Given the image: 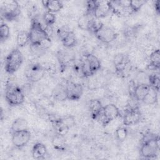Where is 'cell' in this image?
I'll return each instance as SVG.
<instances>
[{
    "label": "cell",
    "instance_id": "cell-29",
    "mask_svg": "<svg viewBox=\"0 0 160 160\" xmlns=\"http://www.w3.org/2000/svg\"><path fill=\"white\" fill-rule=\"evenodd\" d=\"M149 81L150 86L158 92L160 86V79L159 76L156 74L150 75L149 77Z\"/></svg>",
    "mask_w": 160,
    "mask_h": 160
},
{
    "label": "cell",
    "instance_id": "cell-34",
    "mask_svg": "<svg viewBox=\"0 0 160 160\" xmlns=\"http://www.w3.org/2000/svg\"><path fill=\"white\" fill-rule=\"evenodd\" d=\"M154 8H155V11L157 12L158 14H159V1H156L154 2Z\"/></svg>",
    "mask_w": 160,
    "mask_h": 160
},
{
    "label": "cell",
    "instance_id": "cell-21",
    "mask_svg": "<svg viewBox=\"0 0 160 160\" xmlns=\"http://www.w3.org/2000/svg\"><path fill=\"white\" fill-rule=\"evenodd\" d=\"M30 42L29 32L19 31L16 36V42L19 47H24Z\"/></svg>",
    "mask_w": 160,
    "mask_h": 160
},
{
    "label": "cell",
    "instance_id": "cell-2",
    "mask_svg": "<svg viewBox=\"0 0 160 160\" xmlns=\"http://www.w3.org/2000/svg\"><path fill=\"white\" fill-rule=\"evenodd\" d=\"M159 138L145 135L140 148L141 155L146 159L155 158L159 152Z\"/></svg>",
    "mask_w": 160,
    "mask_h": 160
},
{
    "label": "cell",
    "instance_id": "cell-16",
    "mask_svg": "<svg viewBox=\"0 0 160 160\" xmlns=\"http://www.w3.org/2000/svg\"><path fill=\"white\" fill-rule=\"evenodd\" d=\"M102 105L100 100L98 99H91L89 104V108L92 118L96 120L98 116L102 111Z\"/></svg>",
    "mask_w": 160,
    "mask_h": 160
},
{
    "label": "cell",
    "instance_id": "cell-7",
    "mask_svg": "<svg viewBox=\"0 0 160 160\" xmlns=\"http://www.w3.org/2000/svg\"><path fill=\"white\" fill-rule=\"evenodd\" d=\"M7 102L12 106L22 104L24 101V94L22 90L18 86H11L7 88L5 92Z\"/></svg>",
    "mask_w": 160,
    "mask_h": 160
},
{
    "label": "cell",
    "instance_id": "cell-3",
    "mask_svg": "<svg viewBox=\"0 0 160 160\" xmlns=\"http://www.w3.org/2000/svg\"><path fill=\"white\" fill-rule=\"evenodd\" d=\"M23 62V56L18 48L12 50L6 56L4 69L8 74H13L17 71Z\"/></svg>",
    "mask_w": 160,
    "mask_h": 160
},
{
    "label": "cell",
    "instance_id": "cell-24",
    "mask_svg": "<svg viewBox=\"0 0 160 160\" xmlns=\"http://www.w3.org/2000/svg\"><path fill=\"white\" fill-rule=\"evenodd\" d=\"M158 101V91L154 88H150V90L145 98L143 99L142 102L147 104H154Z\"/></svg>",
    "mask_w": 160,
    "mask_h": 160
},
{
    "label": "cell",
    "instance_id": "cell-31",
    "mask_svg": "<svg viewBox=\"0 0 160 160\" xmlns=\"http://www.w3.org/2000/svg\"><path fill=\"white\" fill-rule=\"evenodd\" d=\"M146 3V1L143 0H134V1H130V5L129 7L132 12H137L139 11L142 6Z\"/></svg>",
    "mask_w": 160,
    "mask_h": 160
},
{
    "label": "cell",
    "instance_id": "cell-32",
    "mask_svg": "<svg viewBox=\"0 0 160 160\" xmlns=\"http://www.w3.org/2000/svg\"><path fill=\"white\" fill-rule=\"evenodd\" d=\"M59 121L63 124L71 128L74 124V119L72 116H66L62 118H59Z\"/></svg>",
    "mask_w": 160,
    "mask_h": 160
},
{
    "label": "cell",
    "instance_id": "cell-25",
    "mask_svg": "<svg viewBox=\"0 0 160 160\" xmlns=\"http://www.w3.org/2000/svg\"><path fill=\"white\" fill-rule=\"evenodd\" d=\"M103 26H104V24L101 21L99 20V19H97L94 17L89 22L88 31H89L93 32L94 34H95Z\"/></svg>",
    "mask_w": 160,
    "mask_h": 160
},
{
    "label": "cell",
    "instance_id": "cell-4",
    "mask_svg": "<svg viewBox=\"0 0 160 160\" xmlns=\"http://www.w3.org/2000/svg\"><path fill=\"white\" fill-rule=\"evenodd\" d=\"M101 66L100 60L95 55L88 54L85 56V59L81 66V70L85 77H88L99 70Z\"/></svg>",
    "mask_w": 160,
    "mask_h": 160
},
{
    "label": "cell",
    "instance_id": "cell-22",
    "mask_svg": "<svg viewBox=\"0 0 160 160\" xmlns=\"http://www.w3.org/2000/svg\"><path fill=\"white\" fill-rule=\"evenodd\" d=\"M150 66L155 69H159L160 66V54L159 50L156 49L153 51L149 56Z\"/></svg>",
    "mask_w": 160,
    "mask_h": 160
},
{
    "label": "cell",
    "instance_id": "cell-26",
    "mask_svg": "<svg viewBox=\"0 0 160 160\" xmlns=\"http://www.w3.org/2000/svg\"><path fill=\"white\" fill-rule=\"evenodd\" d=\"M10 35V29L8 24L1 22L0 26V40L2 42L7 40Z\"/></svg>",
    "mask_w": 160,
    "mask_h": 160
},
{
    "label": "cell",
    "instance_id": "cell-30",
    "mask_svg": "<svg viewBox=\"0 0 160 160\" xmlns=\"http://www.w3.org/2000/svg\"><path fill=\"white\" fill-rule=\"evenodd\" d=\"M116 136L117 139L120 141H123L126 139L128 136L127 129L124 127H118L115 131Z\"/></svg>",
    "mask_w": 160,
    "mask_h": 160
},
{
    "label": "cell",
    "instance_id": "cell-13",
    "mask_svg": "<svg viewBox=\"0 0 160 160\" xmlns=\"http://www.w3.org/2000/svg\"><path fill=\"white\" fill-rule=\"evenodd\" d=\"M28 72V78L33 82L40 80L44 74V70L40 65L38 64H34L31 66Z\"/></svg>",
    "mask_w": 160,
    "mask_h": 160
},
{
    "label": "cell",
    "instance_id": "cell-27",
    "mask_svg": "<svg viewBox=\"0 0 160 160\" xmlns=\"http://www.w3.org/2000/svg\"><path fill=\"white\" fill-rule=\"evenodd\" d=\"M53 96L55 99H56L58 101H64L67 99L65 87H60V88H56L54 90L53 92Z\"/></svg>",
    "mask_w": 160,
    "mask_h": 160
},
{
    "label": "cell",
    "instance_id": "cell-20",
    "mask_svg": "<svg viewBox=\"0 0 160 160\" xmlns=\"http://www.w3.org/2000/svg\"><path fill=\"white\" fill-rule=\"evenodd\" d=\"M28 129V122L23 118H17L12 123L11 130V132Z\"/></svg>",
    "mask_w": 160,
    "mask_h": 160
},
{
    "label": "cell",
    "instance_id": "cell-6",
    "mask_svg": "<svg viewBox=\"0 0 160 160\" xmlns=\"http://www.w3.org/2000/svg\"><path fill=\"white\" fill-rule=\"evenodd\" d=\"M2 18L8 21L15 19L20 14V8L18 1L14 0L4 1L1 7Z\"/></svg>",
    "mask_w": 160,
    "mask_h": 160
},
{
    "label": "cell",
    "instance_id": "cell-14",
    "mask_svg": "<svg viewBox=\"0 0 160 160\" xmlns=\"http://www.w3.org/2000/svg\"><path fill=\"white\" fill-rule=\"evenodd\" d=\"M150 85L146 84H139L135 86L133 95L137 101H142L150 90Z\"/></svg>",
    "mask_w": 160,
    "mask_h": 160
},
{
    "label": "cell",
    "instance_id": "cell-33",
    "mask_svg": "<svg viewBox=\"0 0 160 160\" xmlns=\"http://www.w3.org/2000/svg\"><path fill=\"white\" fill-rule=\"evenodd\" d=\"M71 31L69 29V28L65 26L61 27L57 31V34L59 37V38L62 41L70 32Z\"/></svg>",
    "mask_w": 160,
    "mask_h": 160
},
{
    "label": "cell",
    "instance_id": "cell-15",
    "mask_svg": "<svg viewBox=\"0 0 160 160\" xmlns=\"http://www.w3.org/2000/svg\"><path fill=\"white\" fill-rule=\"evenodd\" d=\"M41 2L44 7L47 9V11L52 13L59 12L63 8V4L60 1L44 0Z\"/></svg>",
    "mask_w": 160,
    "mask_h": 160
},
{
    "label": "cell",
    "instance_id": "cell-8",
    "mask_svg": "<svg viewBox=\"0 0 160 160\" xmlns=\"http://www.w3.org/2000/svg\"><path fill=\"white\" fill-rule=\"evenodd\" d=\"M31 137V132L28 129L17 131L12 132V143L16 148L21 149L28 144Z\"/></svg>",
    "mask_w": 160,
    "mask_h": 160
},
{
    "label": "cell",
    "instance_id": "cell-28",
    "mask_svg": "<svg viewBox=\"0 0 160 160\" xmlns=\"http://www.w3.org/2000/svg\"><path fill=\"white\" fill-rule=\"evenodd\" d=\"M56 16L54 13L46 11L43 15V20L46 24V26H52L56 21Z\"/></svg>",
    "mask_w": 160,
    "mask_h": 160
},
{
    "label": "cell",
    "instance_id": "cell-23",
    "mask_svg": "<svg viewBox=\"0 0 160 160\" xmlns=\"http://www.w3.org/2000/svg\"><path fill=\"white\" fill-rule=\"evenodd\" d=\"M62 44L68 48L74 47L77 44V39L74 32L71 31L69 34L61 41Z\"/></svg>",
    "mask_w": 160,
    "mask_h": 160
},
{
    "label": "cell",
    "instance_id": "cell-12",
    "mask_svg": "<svg viewBox=\"0 0 160 160\" xmlns=\"http://www.w3.org/2000/svg\"><path fill=\"white\" fill-rule=\"evenodd\" d=\"M111 11V2L108 1H96L92 15L97 19L106 17Z\"/></svg>",
    "mask_w": 160,
    "mask_h": 160
},
{
    "label": "cell",
    "instance_id": "cell-10",
    "mask_svg": "<svg viewBox=\"0 0 160 160\" xmlns=\"http://www.w3.org/2000/svg\"><path fill=\"white\" fill-rule=\"evenodd\" d=\"M94 34L98 40L106 44L112 42L118 36V34L112 28L105 25H104Z\"/></svg>",
    "mask_w": 160,
    "mask_h": 160
},
{
    "label": "cell",
    "instance_id": "cell-19",
    "mask_svg": "<svg viewBox=\"0 0 160 160\" xmlns=\"http://www.w3.org/2000/svg\"><path fill=\"white\" fill-rule=\"evenodd\" d=\"M93 18V15L89 12H86L84 14L82 15L78 21V24L79 28L82 30L88 31L89 22Z\"/></svg>",
    "mask_w": 160,
    "mask_h": 160
},
{
    "label": "cell",
    "instance_id": "cell-11",
    "mask_svg": "<svg viewBox=\"0 0 160 160\" xmlns=\"http://www.w3.org/2000/svg\"><path fill=\"white\" fill-rule=\"evenodd\" d=\"M141 113L138 107H131L125 111L123 116V124L125 126L134 125L139 122Z\"/></svg>",
    "mask_w": 160,
    "mask_h": 160
},
{
    "label": "cell",
    "instance_id": "cell-9",
    "mask_svg": "<svg viewBox=\"0 0 160 160\" xmlns=\"http://www.w3.org/2000/svg\"><path fill=\"white\" fill-rule=\"evenodd\" d=\"M67 99L71 101L79 100L82 95L83 88L79 83L68 82L65 86Z\"/></svg>",
    "mask_w": 160,
    "mask_h": 160
},
{
    "label": "cell",
    "instance_id": "cell-1",
    "mask_svg": "<svg viewBox=\"0 0 160 160\" xmlns=\"http://www.w3.org/2000/svg\"><path fill=\"white\" fill-rule=\"evenodd\" d=\"M29 35V42L32 46H37L41 49H46L50 45V37L47 34L44 28L36 19L31 22Z\"/></svg>",
    "mask_w": 160,
    "mask_h": 160
},
{
    "label": "cell",
    "instance_id": "cell-17",
    "mask_svg": "<svg viewBox=\"0 0 160 160\" xmlns=\"http://www.w3.org/2000/svg\"><path fill=\"white\" fill-rule=\"evenodd\" d=\"M47 154L46 146L41 142L36 143L32 149V156L36 159H42Z\"/></svg>",
    "mask_w": 160,
    "mask_h": 160
},
{
    "label": "cell",
    "instance_id": "cell-5",
    "mask_svg": "<svg viewBox=\"0 0 160 160\" xmlns=\"http://www.w3.org/2000/svg\"><path fill=\"white\" fill-rule=\"evenodd\" d=\"M119 115V108L114 104H108L102 107V111L96 120H99L104 126H106L112 121L118 118Z\"/></svg>",
    "mask_w": 160,
    "mask_h": 160
},
{
    "label": "cell",
    "instance_id": "cell-18",
    "mask_svg": "<svg viewBox=\"0 0 160 160\" xmlns=\"http://www.w3.org/2000/svg\"><path fill=\"white\" fill-rule=\"evenodd\" d=\"M52 144L53 148L58 151L65 150L66 148V139L64 136L56 134L52 140Z\"/></svg>",
    "mask_w": 160,
    "mask_h": 160
}]
</instances>
